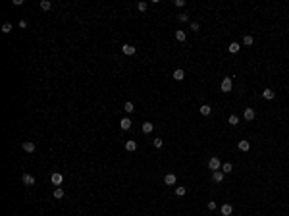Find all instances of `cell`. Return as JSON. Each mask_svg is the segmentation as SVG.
I'll return each mask as SVG.
<instances>
[{
  "instance_id": "cell-2",
  "label": "cell",
  "mask_w": 289,
  "mask_h": 216,
  "mask_svg": "<svg viewBox=\"0 0 289 216\" xmlns=\"http://www.w3.org/2000/svg\"><path fill=\"white\" fill-rule=\"evenodd\" d=\"M21 181H23V185H35V176H31V174H23L21 176Z\"/></svg>"
},
{
  "instance_id": "cell-32",
  "label": "cell",
  "mask_w": 289,
  "mask_h": 216,
  "mask_svg": "<svg viewBox=\"0 0 289 216\" xmlns=\"http://www.w3.org/2000/svg\"><path fill=\"white\" fill-rule=\"evenodd\" d=\"M208 209L214 210V209H216V203H214V201H210V203H208Z\"/></svg>"
},
{
  "instance_id": "cell-3",
  "label": "cell",
  "mask_w": 289,
  "mask_h": 216,
  "mask_svg": "<svg viewBox=\"0 0 289 216\" xmlns=\"http://www.w3.org/2000/svg\"><path fill=\"white\" fill-rule=\"evenodd\" d=\"M50 181H52V183H54V185H60V183H62V181H64V176H62L60 172H54V174H52V176H50Z\"/></svg>"
},
{
  "instance_id": "cell-33",
  "label": "cell",
  "mask_w": 289,
  "mask_h": 216,
  "mask_svg": "<svg viewBox=\"0 0 289 216\" xmlns=\"http://www.w3.org/2000/svg\"><path fill=\"white\" fill-rule=\"evenodd\" d=\"M19 27H23V29L27 27V21H25V19H21V21H19Z\"/></svg>"
},
{
  "instance_id": "cell-19",
  "label": "cell",
  "mask_w": 289,
  "mask_h": 216,
  "mask_svg": "<svg viewBox=\"0 0 289 216\" xmlns=\"http://www.w3.org/2000/svg\"><path fill=\"white\" fill-rule=\"evenodd\" d=\"M123 110H125V112H127V114H131V112H133V110H135V106H133V102H125V104H123Z\"/></svg>"
},
{
  "instance_id": "cell-27",
  "label": "cell",
  "mask_w": 289,
  "mask_h": 216,
  "mask_svg": "<svg viewBox=\"0 0 289 216\" xmlns=\"http://www.w3.org/2000/svg\"><path fill=\"white\" fill-rule=\"evenodd\" d=\"M229 124H231V126H237V124H239V118H237L235 114H233V116H229Z\"/></svg>"
},
{
  "instance_id": "cell-26",
  "label": "cell",
  "mask_w": 289,
  "mask_h": 216,
  "mask_svg": "<svg viewBox=\"0 0 289 216\" xmlns=\"http://www.w3.org/2000/svg\"><path fill=\"white\" fill-rule=\"evenodd\" d=\"M50 6L52 4L48 2V0H41V8H43V10H50Z\"/></svg>"
},
{
  "instance_id": "cell-1",
  "label": "cell",
  "mask_w": 289,
  "mask_h": 216,
  "mask_svg": "<svg viewBox=\"0 0 289 216\" xmlns=\"http://www.w3.org/2000/svg\"><path fill=\"white\" fill-rule=\"evenodd\" d=\"M208 168H210L212 172L220 170V168H222V162H220V158H216V156H214V158H210V160H208Z\"/></svg>"
},
{
  "instance_id": "cell-7",
  "label": "cell",
  "mask_w": 289,
  "mask_h": 216,
  "mask_svg": "<svg viewBox=\"0 0 289 216\" xmlns=\"http://www.w3.org/2000/svg\"><path fill=\"white\" fill-rule=\"evenodd\" d=\"M23 151H25V153H35V143L25 141V143H23Z\"/></svg>"
},
{
  "instance_id": "cell-14",
  "label": "cell",
  "mask_w": 289,
  "mask_h": 216,
  "mask_svg": "<svg viewBox=\"0 0 289 216\" xmlns=\"http://www.w3.org/2000/svg\"><path fill=\"white\" fill-rule=\"evenodd\" d=\"M135 149H137V143H135V141H127V143H125V151L133 153Z\"/></svg>"
},
{
  "instance_id": "cell-23",
  "label": "cell",
  "mask_w": 289,
  "mask_h": 216,
  "mask_svg": "<svg viewBox=\"0 0 289 216\" xmlns=\"http://www.w3.org/2000/svg\"><path fill=\"white\" fill-rule=\"evenodd\" d=\"M231 170H233V166H231L229 162H225V164H222V172H224V174H229Z\"/></svg>"
},
{
  "instance_id": "cell-31",
  "label": "cell",
  "mask_w": 289,
  "mask_h": 216,
  "mask_svg": "<svg viewBox=\"0 0 289 216\" xmlns=\"http://www.w3.org/2000/svg\"><path fill=\"white\" fill-rule=\"evenodd\" d=\"M175 6H185V0H175Z\"/></svg>"
},
{
  "instance_id": "cell-20",
  "label": "cell",
  "mask_w": 289,
  "mask_h": 216,
  "mask_svg": "<svg viewBox=\"0 0 289 216\" xmlns=\"http://www.w3.org/2000/svg\"><path fill=\"white\" fill-rule=\"evenodd\" d=\"M262 95H264V98L272 101V98H274V91H272V89H264V93H262Z\"/></svg>"
},
{
  "instance_id": "cell-30",
  "label": "cell",
  "mask_w": 289,
  "mask_h": 216,
  "mask_svg": "<svg viewBox=\"0 0 289 216\" xmlns=\"http://www.w3.org/2000/svg\"><path fill=\"white\" fill-rule=\"evenodd\" d=\"M177 19H179V21H187L189 16H187V14H181V16H177Z\"/></svg>"
},
{
  "instance_id": "cell-9",
  "label": "cell",
  "mask_w": 289,
  "mask_h": 216,
  "mask_svg": "<svg viewBox=\"0 0 289 216\" xmlns=\"http://www.w3.org/2000/svg\"><path fill=\"white\" fill-rule=\"evenodd\" d=\"M243 116H245V120H249V122H250V120H254V110H252V108H247Z\"/></svg>"
},
{
  "instance_id": "cell-8",
  "label": "cell",
  "mask_w": 289,
  "mask_h": 216,
  "mask_svg": "<svg viewBox=\"0 0 289 216\" xmlns=\"http://www.w3.org/2000/svg\"><path fill=\"white\" fill-rule=\"evenodd\" d=\"M237 147H239V151H243V153H247V151L250 149V143H249V141H245V139H243V141H239V145H237Z\"/></svg>"
},
{
  "instance_id": "cell-29",
  "label": "cell",
  "mask_w": 289,
  "mask_h": 216,
  "mask_svg": "<svg viewBox=\"0 0 289 216\" xmlns=\"http://www.w3.org/2000/svg\"><path fill=\"white\" fill-rule=\"evenodd\" d=\"M162 143H164V141H162L160 137H158V139H154V147H158V149L162 147Z\"/></svg>"
},
{
  "instance_id": "cell-4",
  "label": "cell",
  "mask_w": 289,
  "mask_h": 216,
  "mask_svg": "<svg viewBox=\"0 0 289 216\" xmlns=\"http://www.w3.org/2000/svg\"><path fill=\"white\" fill-rule=\"evenodd\" d=\"M231 87H233V85H231V77H224V81H222V91H224V93H229Z\"/></svg>"
},
{
  "instance_id": "cell-13",
  "label": "cell",
  "mask_w": 289,
  "mask_h": 216,
  "mask_svg": "<svg viewBox=\"0 0 289 216\" xmlns=\"http://www.w3.org/2000/svg\"><path fill=\"white\" fill-rule=\"evenodd\" d=\"M183 77H185V73H183V70H175V71H173V79H175V81H181Z\"/></svg>"
},
{
  "instance_id": "cell-6",
  "label": "cell",
  "mask_w": 289,
  "mask_h": 216,
  "mask_svg": "<svg viewBox=\"0 0 289 216\" xmlns=\"http://www.w3.org/2000/svg\"><path fill=\"white\" fill-rule=\"evenodd\" d=\"M212 179H214L216 183H220V181L224 179V172H222V170H216L214 174H212Z\"/></svg>"
},
{
  "instance_id": "cell-28",
  "label": "cell",
  "mask_w": 289,
  "mask_h": 216,
  "mask_svg": "<svg viewBox=\"0 0 289 216\" xmlns=\"http://www.w3.org/2000/svg\"><path fill=\"white\" fill-rule=\"evenodd\" d=\"M147 6H148L147 2H139V6H137V8H139L141 12H145V10H147Z\"/></svg>"
},
{
  "instance_id": "cell-5",
  "label": "cell",
  "mask_w": 289,
  "mask_h": 216,
  "mask_svg": "<svg viewBox=\"0 0 289 216\" xmlns=\"http://www.w3.org/2000/svg\"><path fill=\"white\" fill-rule=\"evenodd\" d=\"M122 50H123V54H127V56H133V54H135V46H131V45H123V46H122Z\"/></svg>"
},
{
  "instance_id": "cell-11",
  "label": "cell",
  "mask_w": 289,
  "mask_h": 216,
  "mask_svg": "<svg viewBox=\"0 0 289 216\" xmlns=\"http://www.w3.org/2000/svg\"><path fill=\"white\" fill-rule=\"evenodd\" d=\"M231 212H233V206H231V204H224V206H222V214L224 216H229Z\"/></svg>"
},
{
  "instance_id": "cell-24",
  "label": "cell",
  "mask_w": 289,
  "mask_h": 216,
  "mask_svg": "<svg viewBox=\"0 0 289 216\" xmlns=\"http://www.w3.org/2000/svg\"><path fill=\"white\" fill-rule=\"evenodd\" d=\"M185 193H187V189H185V187H183V185H181V187H177V189H175V195H177V197H183Z\"/></svg>"
},
{
  "instance_id": "cell-16",
  "label": "cell",
  "mask_w": 289,
  "mask_h": 216,
  "mask_svg": "<svg viewBox=\"0 0 289 216\" xmlns=\"http://www.w3.org/2000/svg\"><path fill=\"white\" fill-rule=\"evenodd\" d=\"M152 124H150V122H145V124H143V133H150V131H152Z\"/></svg>"
},
{
  "instance_id": "cell-22",
  "label": "cell",
  "mask_w": 289,
  "mask_h": 216,
  "mask_svg": "<svg viewBox=\"0 0 289 216\" xmlns=\"http://www.w3.org/2000/svg\"><path fill=\"white\" fill-rule=\"evenodd\" d=\"M185 37H187L185 31H181V29H179V31H175V39H177V41H181V43H183V41H185Z\"/></svg>"
},
{
  "instance_id": "cell-12",
  "label": "cell",
  "mask_w": 289,
  "mask_h": 216,
  "mask_svg": "<svg viewBox=\"0 0 289 216\" xmlns=\"http://www.w3.org/2000/svg\"><path fill=\"white\" fill-rule=\"evenodd\" d=\"M120 127H122V129H129V127H131V120H129V118H123V120L120 122Z\"/></svg>"
},
{
  "instance_id": "cell-25",
  "label": "cell",
  "mask_w": 289,
  "mask_h": 216,
  "mask_svg": "<svg viewBox=\"0 0 289 216\" xmlns=\"http://www.w3.org/2000/svg\"><path fill=\"white\" fill-rule=\"evenodd\" d=\"M10 31H12V23H8V21L2 23V33H10Z\"/></svg>"
},
{
  "instance_id": "cell-34",
  "label": "cell",
  "mask_w": 289,
  "mask_h": 216,
  "mask_svg": "<svg viewBox=\"0 0 289 216\" xmlns=\"http://www.w3.org/2000/svg\"><path fill=\"white\" fill-rule=\"evenodd\" d=\"M191 29L193 31H199V23H191Z\"/></svg>"
},
{
  "instance_id": "cell-17",
  "label": "cell",
  "mask_w": 289,
  "mask_h": 216,
  "mask_svg": "<svg viewBox=\"0 0 289 216\" xmlns=\"http://www.w3.org/2000/svg\"><path fill=\"white\" fill-rule=\"evenodd\" d=\"M210 112H212V108L208 106V104H202V106H200V114L202 116H208Z\"/></svg>"
},
{
  "instance_id": "cell-10",
  "label": "cell",
  "mask_w": 289,
  "mask_h": 216,
  "mask_svg": "<svg viewBox=\"0 0 289 216\" xmlns=\"http://www.w3.org/2000/svg\"><path fill=\"white\" fill-rule=\"evenodd\" d=\"M239 48H241V45H239V43H231V45L227 46V50H229L231 54H235V52H239Z\"/></svg>"
},
{
  "instance_id": "cell-21",
  "label": "cell",
  "mask_w": 289,
  "mask_h": 216,
  "mask_svg": "<svg viewBox=\"0 0 289 216\" xmlns=\"http://www.w3.org/2000/svg\"><path fill=\"white\" fill-rule=\"evenodd\" d=\"M252 43H254V39L250 37V35H245V37H243V45L250 46V45H252Z\"/></svg>"
},
{
  "instance_id": "cell-15",
  "label": "cell",
  "mask_w": 289,
  "mask_h": 216,
  "mask_svg": "<svg viewBox=\"0 0 289 216\" xmlns=\"http://www.w3.org/2000/svg\"><path fill=\"white\" fill-rule=\"evenodd\" d=\"M164 181H166L168 185H173V183H175V176H173V174H166V178H164Z\"/></svg>"
},
{
  "instance_id": "cell-18",
  "label": "cell",
  "mask_w": 289,
  "mask_h": 216,
  "mask_svg": "<svg viewBox=\"0 0 289 216\" xmlns=\"http://www.w3.org/2000/svg\"><path fill=\"white\" fill-rule=\"evenodd\" d=\"M54 199H64V189H62V187H56V189H54Z\"/></svg>"
}]
</instances>
